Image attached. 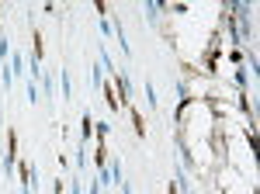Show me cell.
Returning <instances> with one entry per match:
<instances>
[{"instance_id":"6da1fadb","label":"cell","mask_w":260,"mask_h":194,"mask_svg":"<svg viewBox=\"0 0 260 194\" xmlns=\"http://www.w3.org/2000/svg\"><path fill=\"white\" fill-rule=\"evenodd\" d=\"M97 56H101V63H97V66L104 69V76H115V73H118V66L111 63V52H108V45H101V49H97Z\"/></svg>"},{"instance_id":"7a4b0ae2","label":"cell","mask_w":260,"mask_h":194,"mask_svg":"<svg viewBox=\"0 0 260 194\" xmlns=\"http://www.w3.org/2000/svg\"><path fill=\"white\" fill-rule=\"evenodd\" d=\"M59 97L63 101L73 97V76H69V69H59Z\"/></svg>"},{"instance_id":"3957f363","label":"cell","mask_w":260,"mask_h":194,"mask_svg":"<svg viewBox=\"0 0 260 194\" xmlns=\"http://www.w3.org/2000/svg\"><path fill=\"white\" fill-rule=\"evenodd\" d=\"M115 87H118V104H129V94H132V84H129V76H122V73H115Z\"/></svg>"},{"instance_id":"277c9868","label":"cell","mask_w":260,"mask_h":194,"mask_svg":"<svg viewBox=\"0 0 260 194\" xmlns=\"http://www.w3.org/2000/svg\"><path fill=\"white\" fill-rule=\"evenodd\" d=\"M39 84H42V94H45V97H56V76H52V73H42Z\"/></svg>"},{"instance_id":"5b68a950","label":"cell","mask_w":260,"mask_h":194,"mask_svg":"<svg viewBox=\"0 0 260 194\" xmlns=\"http://www.w3.org/2000/svg\"><path fill=\"white\" fill-rule=\"evenodd\" d=\"M80 139L90 142L94 139V122H90V111H84V122H80Z\"/></svg>"},{"instance_id":"8992f818","label":"cell","mask_w":260,"mask_h":194,"mask_svg":"<svg viewBox=\"0 0 260 194\" xmlns=\"http://www.w3.org/2000/svg\"><path fill=\"white\" fill-rule=\"evenodd\" d=\"M108 173H111V187H122V184H125V180H122V160H118V156L111 160V170H108Z\"/></svg>"},{"instance_id":"52a82bcc","label":"cell","mask_w":260,"mask_h":194,"mask_svg":"<svg viewBox=\"0 0 260 194\" xmlns=\"http://www.w3.org/2000/svg\"><path fill=\"white\" fill-rule=\"evenodd\" d=\"M101 94H104V101L111 104V111H118V108H122V104H118V97H115V90H111V84H108V80H104V87H101Z\"/></svg>"},{"instance_id":"ba28073f","label":"cell","mask_w":260,"mask_h":194,"mask_svg":"<svg viewBox=\"0 0 260 194\" xmlns=\"http://www.w3.org/2000/svg\"><path fill=\"white\" fill-rule=\"evenodd\" d=\"M0 84H4V90H11V84H14V73L7 63H0Z\"/></svg>"},{"instance_id":"9c48e42d","label":"cell","mask_w":260,"mask_h":194,"mask_svg":"<svg viewBox=\"0 0 260 194\" xmlns=\"http://www.w3.org/2000/svg\"><path fill=\"white\" fill-rule=\"evenodd\" d=\"M7 66H11V73H21V69H24V52H11Z\"/></svg>"},{"instance_id":"30bf717a","label":"cell","mask_w":260,"mask_h":194,"mask_svg":"<svg viewBox=\"0 0 260 194\" xmlns=\"http://www.w3.org/2000/svg\"><path fill=\"white\" fill-rule=\"evenodd\" d=\"M11 59V42H7V35H0V63H7Z\"/></svg>"},{"instance_id":"8fae6325","label":"cell","mask_w":260,"mask_h":194,"mask_svg":"<svg viewBox=\"0 0 260 194\" xmlns=\"http://www.w3.org/2000/svg\"><path fill=\"white\" fill-rule=\"evenodd\" d=\"M142 94H146V104L156 108V90H153V84H142Z\"/></svg>"},{"instance_id":"7c38bea8","label":"cell","mask_w":260,"mask_h":194,"mask_svg":"<svg viewBox=\"0 0 260 194\" xmlns=\"http://www.w3.org/2000/svg\"><path fill=\"white\" fill-rule=\"evenodd\" d=\"M90 80H94V90H101V87H104V69H101V66H94Z\"/></svg>"},{"instance_id":"4fadbf2b","label":"cell","mask_w":260,"mask_h":194,"mask_svg":"<svg viewBox=\"0 0 260 194\" xmlns=\"http://www.w3.org/2000/svg\"><path fill=\"white\" fill-rule=\"evenodd\" d=\"M94 139H97V142L108 139V122H97V125H94Z\"/></svg>"},{"instance_id":"5bb4252c","label":"cell","mask_w":260,"mask_h":194,"mask_svg":"<svg viewBox=\"0 0 260 194\" xmlns=\"http://www.w3.org/2000/svg\"><path fill=\"white\" fill-rule=\"evenodd\" d=\"M177 97H180V101H191V87H188V84H177Z\"/></svg>"},{"instance_id":"9a60e30c","label":"cell","mask_w":260,"mask_h":194,"mask_svg":"<svg viewBox=\"0 0 260 194\" xmlns=\"http://www.w3.org/2000/svg\"><path fill=\"white\" fill-rule=\"evenodd\" d=\"M66 194H84V184L73 177V180H69V187H66Z\"/></svg>"},{"instance_id":"2e32d148","label":"cell","mask_w":260,"mask_h":194,"mask_svg":"<svg viewBox=\"0 0 260 194\" xmlns=\"http://www.w3.org/2000/svg\"><path fill=\"white\" fill-rule=\"evenodd\" d=\"M236 87H239V90H243V87H246V69H243V66H239V69H236Z\"/></svg>"},{"instance_id":"e0dca14e","label":"cell","mask_w":260,"mask_h":194,"mask_svg":"<svg viewBox=\"0 0 260 194\" xmlns=\"http://www.w3.org/2000/svg\"><path fill=\"white\" fill-rule=\"evenodd\" d=\"M31 101H39V87H35V84L28 80V104H31Z\"/></svg>"},{"instance_id":"ac0fdd59","label":"cell","mask_w":260,"mask_h":194,"mask_svg":"<svg viewBox=\"0 0 260 194\" xmlns=\"http://www.w3.org/2000/svg\"><path fill=\"white\" fill-rule=\"evenodd\" d=\"M101 35H111V21H108V14H101Z\"/></svg>"},{"instance_id":"d6986e66","label":"cell","mask_w":260,"mask_h":194,"mask_svg":"<svg viewBox=\"0 0 260 194\" xmlns=\"http://www.w3.org/2000/svg\"><path fill=\"white\" fill-rule=\"evenodd\" d=\"M52 194H63V180H59V177L52 180Z\"/></svg>"},{"instance_id":"ffe728a7","label":"cell","mask_w":260,"mask_h":194,"mask_svg":"<svg viewBox=\"0 0 260 194\" xmlns=\"http://www.w3.org/2000/svg\"><path fill=\"white\" fill-rule=\"evenodd\" d=\"M101 191H104V187H101V184L94 180V184H90V194H101Z\"/></svg>"},{"instance_id":"44dd1931","label":"cell","mask_w":260,"mask_h":194,"mask_svg":"<svg viewBox=\"0 0 260 194\" xmlns=\"http://www.w3.org/2000/svg\"><path fill=\"white\" fill-rule=\"evenodd\" d=\"M122 194H132V187H129V184H122Z\"/></svg>"}]
</instances>
